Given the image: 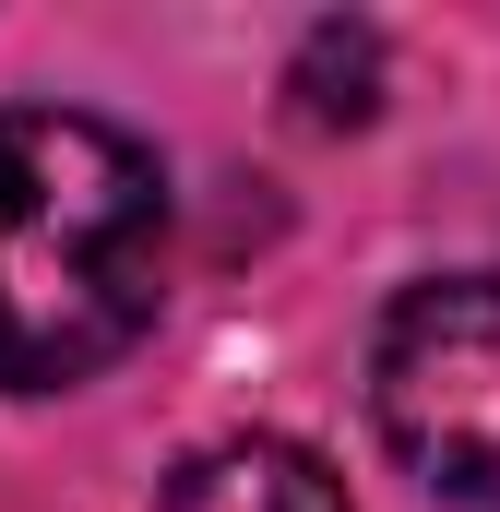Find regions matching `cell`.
I'll return each mask as SVG.
<instances>
[{"label":"cell","instance_id":"1","mask_svg":"<svg viewBox=\"0 0 500 512\" xmlns=\"http://www.w3.org/2000/svg\"><path fill=\"white\" fill-rule=\"evenodd\" d=\"M167 298V167L120 120L0 108V393H72Z\"/></svg>","mask_w":500,"mask_h":512},{"label":"cell","instance_id":"2","mask_svg":"<svg viewBox=\"0 0 500 512\" xmlns=\"http://www.w3.org/2000/svg\"><path fill=\"white\" fill-rule=\"evenodd\" d=\"M370 417L429 501L500 512V274H429L381 310Z\"/></svg>","mask_w":500,"mask_h":512},{"label":"cell","instance_id":"3","mask_svg":"<svg viewBox=\"0 0 500 512\" xmlns=\"http://www.w3.org/2000/svg\"><path fill=\"white\" fill-rule=\"evenodd\" d=\"M155 512H346V477L310 453V441H274V429H239V441H203Z\"/></svg>","mask_w":500,"mask_h":512},{"label":"cell","instance_id":"4","mask_svg":"<svg viewBox=\"0 0 500 512\" xmlns=\"http://www.w3.org/2000/svg\"><path fill=\"white\" fill-rule=\"evenodd\" d=\"M370 84H381V36H370V24H322V36L298 48V72H286V96H298L310 131L370 120Z\"/></svg>","mask_w":500,"mask_h":512}]
</instances>
